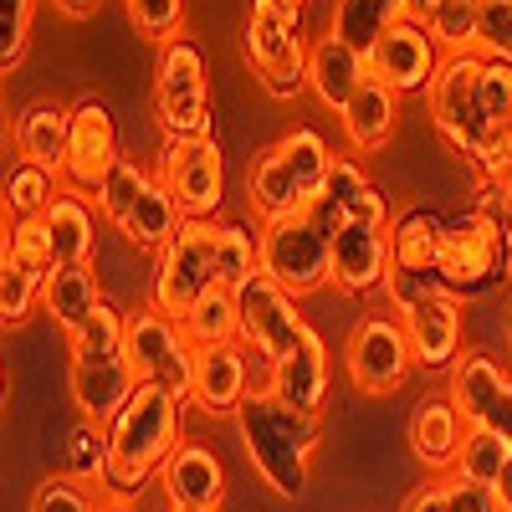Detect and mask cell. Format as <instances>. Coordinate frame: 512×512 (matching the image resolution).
Masks as SVG:
<instances>
[{
	"mask_svg": "<svg viewBox=\"0 0 512 512\" xmlns=\"http://www.w3.org/2000/svg\"><path fill=\"white\" fill-rule=\"evenodd\" d=\"M57 195H62V185H57L52 169L16 164L11 180H6V216H11V221H41V216L57 205Z\"/></svg>",
	"mask_w": 512,
	"mask_h": 512,
	"instance_id": "e575fe53",
	"label": "cell"
},
{
	"mask_svg": "<svg viewBox=\"0 0 512 512\" xmlns=\"http://www.w3.org/2000/svg\"><path fill=\"white\" fill-rule=\"evenodd\" d=\"M431 36H436V47H446V57L477 52L482 47V0H446Z\"/></svg>",
	"mask_w": 512,
	"mask_h": 512,
	"instance_id": "f35d334b",
	"label": "cell"
},
{
	"mask_svg": "<svg viewBox=\"0 0 512 512\" xmlns=\"http://www.w3.org/2000/svg\"><path fill=\"white\" fill-rule=\"evenodd\" d=\"M267 390L292 405V410H303V415H318L323 400H328V349H323V338L308 328L303 333V344H297L287 359L272 364V384Z\"/></svg>",
	"mask_w": 512,
	"mask_h": 512,
	"instance_id": "ffe728a7",
	"label": "cell"
},
{
	"mask_svg": "<svg viewBox=\"0 0 512 512\" xmlns=\"http://www.w3.org/2000/svg\"><path fill=\"white\" fill-rule=\"evenodd\" d=\"M502 313H507V344H512V292H507V308Z\"/></svg>",
	"mask_w": 512,
	"mask_h": 512,
	"instance_id": "6f0895ef",
	"label": "cell"
},
{
	"mask_svg": "<svg viewBox=\"0 0 512 512\" xmlns=\"http://www.w3.org/2000/svg\"><path fill=\"white\" fill-rule=\"evenodd\" d=\"M154 180L144 175V169L134 164V159H123L113 175H108V185H103V195H98V205H103V216L113 221V226H123L128 216H134V205H139V195L149 190Z\"/></svg>",
	"mask_w": 512,
	"mask_h": 512,
	"instance_id": "60d3db41",
	"label": "cell"
},
{
	"mask_svg": "<svg viewBox=\"0 0 512 512\" xmlns=\"http://www.w3.org/2000/svg\"><path fill=\"white\" fill-rule=\"evenodd\" d=\"M405 338H410V354L420 369H451L461 359V303L451 292L425 297L415 313L400 318Z\"/></svg>",
	"mask_w": 512,
	"mask_h": 512,
	"instance_id": "ac0fdd59",
	"label": "cell"
},
{
	"mask_svg": "<svg viewBox=\"0 0 512 512\" xmlns=\"http://www.w3.org/2000/svg\"><path fill=\"white\" fill-rule=\"evenodd\" d=\"M400 512H446V487H415Z\"/></svg>",
	"mask_w": 512,
	"mask_h": 512,
	"instance_id": "f907efd6",
	"label": "cell"
},
{
	"mask_svg": "<svg viewBox=\"0 0 512 512\" xmlns=\"http://www.w3.org/2000/svg\"><path fill=\"white\" fill-rule=\"evenodd\" d=\"M47 236L57 251V267H93V210L82 195H57L47 210Z\"/></svg>",
	"mask_w": 512,
	"mask_h": 512,
	"instance_id": "83f0119b",
	"label": "cell"
},
{
	"mask_svg": "<svg viewBox=\"0 0 512 512\" xmlns=\"http://www.w3.org/2000/svg\"><path fill=\"white\" fill-rule=\"evenodd\" d=\"M466 431L472 425L461 420V410L451 400H425L410 420V451L425 461V466H436V472H446V466L461 461V446H466Z\"/></svg>",
	"mask_w": 512,
	"mask_h": 512,
	"instance_id": "603a6c76",
	"label": "cell"
},
{
	"mask_svg": "<svg viewBox=\"0 0 512 512\" xmlns=\"http://www.w3.org/2000/svg\"><path fill=\"white\" fill-rule=\"evenodd\" d=\"M128 21L144 41H180V26H185V0H128Z\"/></svg>",
	"mask_w": 512,
	"mask_h": 512,
	"instance_id": "ab89813d",
	"label": "cell"
},
{
	"mask_svg": "<svg viewBox=\"0 0 512 512\" xmlns=\"http://www.w3.org/2000/svg\"><path fill=\"white\" fill-rule=\"evenodd\" d=\"M446 512H502L497 492L492 487H477V482H446Z\"/></svg>",
	"mask_w": 512,
	"mask_h": 512,
	"instance_id": "681fc988",
	"label": "cell"
},
{
	"mask_svg": "<svg viewBox=\"0 0 512 512\" xmlns=\"http://www.w3.org/2000/svg\"><path fill=\"white\" fill-rule=\"evenodd\" d=\"M31 11H36V0H0V67H6V72L26 57Z\"/></svg>",
	"mask_w": 512,
	"mask_h": 512,
	"instance_id": "7bdbcfd3",
	"label": "cell"
},
{
	"mask_svg": "<svg viewBox=\"0 0 512 512\" xmlns=\"http://www.w3.org/2000/svg\"><path fill=\"white\" fill-rule=\"evenodd\" d=\"M364 82H369L364 52H354L349 41H338V36L328 31L318 47H313V57H308V88L318 93V103L333 108V113H344Z\"/></svg>",
	"mask_w": 512,
	"mask_h": 512,
	"instance_id": "44dd1931",
	"label": "cell"
},
{
	"mask_svg": "<svg viewBox=\"0 0 512 512\" xmlns=\"http://www.w3.org/2000/svg\"><path fill=\"white\" fill-rule=\"evenodd\" d=\"M11 134H16L21 164H41V169H52V175H62V164H67V108L62 103L21 108Z\"/></svg>",
	"mask_w": 512,
	"mask_h": 512,
	"instance_id": "d4e9b609",
	"label": "cell"
},
{
	"mask_svg": "<svg viewBox=\"0 0 512 512\" xmlns=\"http://www.w3.org/2000/svg\"><path fill=\"white\" fill-rule=\"evenodd\" d=\"M497 502H502V512H512V466H507V477H502V487H497Z\"/></svg>",
	"mask_w": 512,
	"mask_h": 512,
	"instance_id": "db71d44e",
	"label": "cell"
},
{
	"mask_svg": "<svg viewBox=\"0 0 512 512\" xmlns=\"http://www.w3.org/2000/svg\"><path fill=\"white\" fill-rule=\"evenodd\" d=\"M333 282L344 292H354V297L390 282V231L364 226V221L338 226V236H333Z\"/></svg>",
	"mask_w": 512,
	"mask_h": 512,
	"instance_id": "e0dca14e",
	"label": "cell"
},
{
	"mask_svg": "<svg viewBox=\"0 0 512 512\" xmlns=\"http://www.w3.org/2000/svg\"><path fill=\"white\" fill-rule=\"evenodd\" d=\"M507 272V251H502V221L492 210H461L441 231V262H436V282L451 297H477L492 292Z\"/></svg>",
	"mask_w": 512,
	"mask_h": 512,
	"instance_id": "277c9868",
	"label": "cell"
},
{
	"mask_svg": "<svg viewBox=\"0 0 512 512\" xmlns=\"http://www.w3.org/2000/svg\"><path fill=\"white\" fill-rule=\"evenodd\" d=\"M180 333L190 349H226L241 338V303L231 287H210L200 303L180 318Z\"/></svg>",
	"mask_w": 512,
	"mask_h": 512,
	"instance_id": "4316f807",
	"label": "cell"
},
{
	"mask_svg": "<svg viewBox=\"0 0 512 512\" xmlns=\"http://www.w3.org/2000/svg\"><path fill=\"white\" fill-rule=\"evenodd\" d=\"M123 164L118 154V128L103 98H77L67 108V164L62 180L72 185V195H103L108 175Z\"/></svg>",
	"mask_w": 512,
	"mask_h": 512,
	"instance_id": "30bf717a",
	"label": "cell"
},
{
	"mask_svg": "<svg viewBox=\"0 0 512 512\" xmlns=\"http://www.w3.org/2000/svg\"><path fill=\"white\" fill-rule=\"evenodd\" d=\"M308 47H303V11L282 0H251L246 16V62L272 98H297L308 88Z\"/></svg>",
	"mask_w": 512,
	"mask_h": 512,
	"instance_id": "3957f363",
	"label": "cell"
},
{
	"mask_svg": "<svg viewBox=\"0 0 512 512\" xmlns=\"http://www.w3.org/2000/svg\"><path fill=\"white\" fill-rule=\"evenodd\" d=\"M108 461H113V441H108V425L98 420H77L67 441H62V477L72 482H108Z\"/></svg>",
	"mask_w": 512,
	"mask_h": 512,
	"instance_id": "1f68e13d",
	"label": "cell"
},
{
	"mask_svg": "<svg viewBox=\"0 0 512 512\" xmlns=\"http://www.w3.org/2000/svg\"><path fill=\"white\" fill-rule=\"evenodd\" d=\"M461 482H477V487H502L507 466H512V441L497 436V431H466V446H461Z\"/></svg>",
	"mask_w": 512,
	"mask_h": 512,
	"instance_id": "d590c367",
	"label": "cell"
},
{
	"mask_svg": "<svg viewBox=\"0 0 512 512\" xmlns=\"http://www.w3.org/2000/svg\"><path fill=\"white\" fill-rule=\"evenodd\" d=\"M139 390V374L123 354L118 359H72V400L82 410V420L108 425Z\"/></svg>",
	"mask_w": 512,
	"mask_h": 512,
	"instance_id": "d6986e66",
	"label": "cell"
},
{
	"mask_svg": "<svg viewBox=\"0 0 512 512\" xmlns=\"http://www.w3.org/2000/svg\"><path fill=\"white\" fill-rule=\"evenodd\" d=\"M108 441H113L108 487L118 497L139 492L154 472H164V461L185 446L180 441V400L164 395L154 379H139L134 400L108 420Z\"/></svg>",
	"mask_w": 512,
	"mask_h": 512,
	"instance_id": "7a4b0ae2",
	"label": "cell"
},
{
	"mask_svg": "<svg viewBox=\"0 0 512 512\" xmlns=\"http://www.w3.org/2000/svg\"><path fill=\"white\" fill-rule=\"evenodd\" d=\"M123 6H128V0H123Z\"/></svg>",
	"mask_w": 512,
	"mask_h": 512,
	"instance_id": "94428289",
	"label": "cell"
},
{
	"mask_svg": "<svg viewBox=\"0 0 512 512\" xmlns=\"http://www.w3.org/2000/svg\"><path fill=\"white\" fill-rule=\"evenodd\" d=\"M41 292H47V282H36L31 272H16V267H0V318H6L11 328L31 318V308L41 303Z\"/></svg>",
	"mask_w": 512,
	"mask_h": 512,
	"instance_id": "b9f144b4",
	"label": "cell"
},
{
	"mask_svg": "<svg viewBox=\"0 0 512 512\" xmlns=\"http://www.w3.org/2000/svg\"><path fill=\"white\" fill-rule=\"evenodd\" d=\"M52 6H57L62 16H72V21H88V16L98 11V0H52Z\"/></svg>",
	"mask_w": 512,
	"mask_h": 512,
	"instance_id": "f5cc1de1",
	"label": "cell"
},
{
	"mask_svg": "<svg viewBox=\"0 0 512 512\" xmlns=\"http://www.w3.org/2000/svg\"><path fill=\"white\" fill-rule=\"evenodd\" d=\"M446 400L461 410V420L472 431H497L512 441V379L502 374L492 354H461L451 364Z\"/></svg>",
	"mask_w": 512,
	"mask_h": 512,
	"instance_id": "4fadbf2b",
	"label": "cell"
},
{
	"mask_svg": "<svg viewBox=\"0 0 512 512\" xmlns=\"http://www.w3.org/2000/svg\"><path fill=\"white\" fill-rule=\"evenodd\" d=\"M98 512H128V507H123V502H108V507H98Z\"/></svg>",
	"mask_w": 512,
	"mask_h": 512,
	"instance_id": "680465c9",
	"label": "cell"
},
{
	"mask_svg": "<svg viewBox=\"0 0 512 512\" xmlns=\"http://www.w3.org/2000/svg\"><path fill=\"white\" fill-rule=\"evenodd\" d=\"M134 246H149V251H164V241L180 231V210H175V200H169V190L154 180L144 195H139V205H134V216H128L123 226H118Z\"/></svg>",
	"mask_w": 512,
	"mask_h": 512,
	"instance_id": "d6a6232c",
	"label": "cell"
},
{
	"mask_svg": "<svg viewBox=\"0 0 512 512\" xmlns=\"http://www.w3.org/2000/svg\"><path fill=\"white\" fill-rule=\"evenodd\" d=\"M0 267H16V272H31L36 282H52L57 277V251H52L47 221H11Z\"/></svg>",
	"mask_w": 512,
	"mask_h": 512,
	"instance_id": "836d02e7",
	"label": "cell"
},
{
	"mask_svg": "<svg viewBox=\"0 0 512 512\" xmlns=\"http://www.w3.org/2000/svg\"><path fill=\"white\" fill-rule=\"evenodd\" d=\"M482 118L492 128L512 118V62L487 57V72H482Z\"/></svg>",
	"mask_w": 512,
	"mask_h": 512,
	"instance_id": "bcb514c9",
	"label": "cell"
},
{
	"mask_svg": "<svg viewBox=\"0 0 512 512\" xmlns=\"http://www.w3.org/2000/svg\"><path fill=\"white\" fill-rule=\"evenodd\" d=\"M41 303H47V313L57 318V328L72 338L82 323L93 318V308L103 303L93 267H57V277L47 282V292H41Z\"/></svg>",
	"mask_w": 512,
	"mask_h": 512,
	"instance_id": "f546056e",
	"label": "cell"
},
{
	"mask_svg": "<svg viewBox=\"0 0 512 512\" xmlns=\"http://www.w3.org/2000/svg\"><path fill=\"white\" fill-rule=\"evenodd\" d=\"M216 221H180V231L164 241L159 251V267H154V308L164 318H185L200 297L216 282Z\"/></svg>",
	"mask_w": 512,
	"mask_h": 512,
	"instance_id": "8992f818",
	"label": "cell"
},
{
	"mask_svg": "<svg viewBox=\"0 0 512 512\" xmlns=\"http://www.w3.org/2000/svg\"><path fill=\"white\" fill-rule=\"evenodd\" d=\"M154 118L164 128V144L210 139V88H205V57L195 41H169L154 67Z\"/></svg>",
	"mask_w": 512,
	"mask_h": 512,
	"instance_id": "5b68a950",
	"label": "cell"
},
{
	"mask_svg": "<svg viewBox=\"0 0 512 512\" xmlns=\"http://www.w3.org/2000/svg\"><path fill=\"white\" fill-rule=\"evenodd\" d=\"M128 344V313H118L113 303H98L93 318L72 333V359H118Z\"/></svg>",
	"mask_w": 512,
	"mask_h": 512,
	"instance_id": "74e56055",
	"label": "cell"
},
{
	"mask_svg": "<svg viewBox=\"0 0 512 512\" xmlns=\"http://www.w3.org/2000/svg\"><path fill=\"white\" fill-rule=\"evenodd\" d=\"M159 185L175 200L180 221H210L226 195V159L216 139H185L164 144L159 154Z\"/></svg>",
	"mask_w": 512,
	"mask_h": 512,
	"instance_id": "9c48e42d",
	"label": "cell"
},
{
	"mask_svg": "<svg viewBox=\"0 0 512 512\" xmlns=\"http://www.w3.org/2000/svg\"><path fill=\"white\" fill-rule=\"evenodd\" d=\"M441 6H446V0H405V21L420 26V31H431L436 16H441Z\"/></svg>",
	"mask_w": 512,
	"mask_h": 512,
	"instance_id": "816d5d0a",
	"label": "cell"
},
{
	"mask_svg": "<svg viewBox=\"0 0 512 512\" xmlns=\"http://www.w3.org/2000/svg\"><path fill=\"white\" fill-rule=\"evenodd\" d=\"M482 52L512 62V0H482Z\"/></svg>",
	"mask_w": 512,
	"mask_h": 512,
	"instance_id": "7dc6e473",
	"label": "cell"
},
{
	"mask_svg": "<svg viewBox=\"0 0 512 512\" xmlns=\"http://www.w3.org/2000/svg\"><path fill=\"white\" fill-rule=\"evenodd\" d=\"M180 344H185L180 323H175V318H164L159 308H144V313L128 318V344H123V359L134 364V374H139V379H149L169 354L180 349Z\"/></svg>",
	"mask_w": 512,
	"mask_h": 512,
	"instance_id": "f1b7e54d",
	"label": "cell"
},
{
	"mask_svg": "<svg viewBox=\"0 0 512 512\" xmlns=\"http://www.w3.org/2000/svg\"><path fill=\"white\" fill-rule=\"evenodd\" d=\"M246 359L236 344L226 349H195V405L205 415H236L246 405Z\"/></svg>",
	"mask_w": 512,
	"mask_h": 512,
	"instance_id": "7402d4cb",
	"label": "cell"
},
{
	"mask_svg": "<svg viewBox=\"0 0 512 512\" xmlns=\"http://www.w3.org/2000/svg\"><path fill=\"white\" fill-rule=\"evenodd\" d=\"M441 231L446 221L431 210H405L390 226V272H415V277H436L441 262Z\"/></svg>",
	"mask_w": 512,
	"mask_h": 512,
	"instance_id": "484cf974",
	"label": "cell"
},
{
	"mask_svg": "<svg viewBox=\"0 0 512 512\" xmlns=\"http://www.w3.org/2000/svg\"><path fill=\"white\" fill-rule=\"evenodd\" d=\"M175 512H180V507H175Z\"/></svg>",
	"mask_w": 512,
	"mask_h": 512,
	"instance_id": "6125c7cd",
	"label": "cell"
},
{
	"mask_svg": "<svg viewBox=\"0 0 512 512\" xmlns=\"http://www.w3.org/2000/svg\"><path fill=\"white\" fill-rule=\"evenodd\" d=\"M472 164L482 169V185H492V190H502V185L512 180V118L492 128L487 144H482V154H477Z\"/></svg>",
	"mask_w": 512,
	"mask_h": 512,
	"instance_id": "f6af8a7d",
	"label": "cell"
},
{
	"mask_svg": "<svg viewBox=\"0 0 512 512\" xmlns=\"http://www.w3.org/2000/svg\"><path fill=\"white\" fill-rule=\"evenodd\" d=\"M405 21V0H338L333 6V36L349 41L354 52H374V41Z\"/></svg>",
	"mask_w": 512,
	"mask_h": 512,
	"instance_id": "4dcf8cb0",
	"label": "cell"
},
{
	"mask_svg": "<svg viewBox=\"0 0 512 512\" xmlns=\"http://www.w3.org/2000/svg\"><path fill=\"white\" fill-rule=\"evenodd\" d=\"M482 72H487V57L456 52L441 62V77L431 88V118L461 159H477L492 134V123L482 118Z\"/></svg>",
	"mask_w": 512,
	"mask_h": 512,
	"instance_id": "ba28073f",
	"label": "cell"
},
{
	"mask_svg": "<svg viewBox=\"0 0 512 512\" xmlns=\"http://www.w3.org/2000/svg\"><path fill=\"white\" fill-rule=\"evenodd\" d=\"M344 369L354 379L359 395H395L400 384L410 379L415 369V354H410V338H405V323L400 318H364L354 333H349V349H344Z\"/></svg>",
	"mask_w": 512,
	"mask_h": 512,
	"instance_id": "8fae6325",
	"label": "cell"
},
{
	"mask_svg": "<svg viewBox=\"0 0 512 512\" xmlns=\"http://www.w3.org/2000/svg\"><path fill=\"white\" fill-rule=\"evenodd\" d=\"M502 210H507V216H512V180L502 185Z\"/></svg>",
	"mask_w": 512,
	"mask_h": 512,
	"instance_id": "9f6ffc18",
	"label": "cell"
},
{
	"mask_svg": "<svg viewBox=\"0 0 512 512\" xmlns=\"http://www.w3.org/2000/svg\"><path fill=\"white\" fill-rule=\"evenodd\" d=\"M282 6H292V11H303V6H308V0H282Z\"/></svg>",
	"mask_w": 512,
	"mask_h": 512,
	"instance_id": "91938a15",
	"label": "cell"
},
{
	"mask_svg": "<svg viewBox=\"0 0 512 512\" xmlns=\"http://www.w3.org/2000/svg\"><path fill=\"white\" fill-rule=\"evenodd\" d=\"M236 303H241V344L256 349L267 364L287 359L297 344H303L308 323H303V313H297V297L282 292L272 277L256 272L251 282H241Z\"/></svg>",
	"mask_w": 512,
	"mask_h": 512,
	"instance_id": "7c38bea8",
	"label": "cell"
},
{
	"mask_svg": "<svg viewBox=\"0 0 512 512\" xmlns=\"http://www.w3.org/2000/svg\"><path fill=\"white\" fill-rule=\"evenodd\" d=\"M344 118V139L359 149V154H374V149H384L390 144V134H395V118H400V93H390L384 82H364V88L354 93V103L338 113Z\"/></svg>",
	"mask_w": 512,
	"mask_h": 512,
	"instance_id": "cb8c5ba5",
	"label": "cell"
},
{
	"mask_svg": "<svg viewBox=\"0 0 512 512\" xmlns=\"http://www.w3.org/2000/svg\"><path fill=\"white\" fill-rule=\"evenodd\" d=\"M256 272H262V236H251L246 226H221V236H216V282L221 287H241V282H251Z\"/></svg>",
	"mask_w": 512,
	"mask_h": 512,
	"instance_id": "8d00e7d4",
	"label": "cell"
},
{
	"mask_svg": "<svg viewBox=\"0 0 512 512\" xmlns=\"http://www.w3.org/2000/svg\"><path fill=\"white\" fill-rule=\"evenodd\" d=\"M149 379L159 384L164 395H175L180 405H185V400H195V349H190V344H180L175 354H169V359L149 374Z\"/></svg>",
	"mask_w": 512,
	"mask_h": 512,
	"instance_id": "c3c4849f",
	"label": "cell"
},
{
	"mask_svg": "<svg viewBox=\"0 0 512 512\" xmlns=\"http://www.w3.org/2000/svg\"><path fill=\"white\" fill-rule=\"evenodd\" d=\"M246 200L262 221H287V216H308L313 200H308V185H303V169H297L287 139L267 144L262 154L251 159L246 169Z\"/></svg>",
	"mask_w": 512,
	"mask_h": 512,
	"instance_id": "9a60e30c",
	"label": "cell"
},
{
	"mask_svg": "<svg viewBox=\"0 0 512 512\" xmlns=\"http://www.w3.org/2000/svg\"><path fill=\"white\" fill-rule=\"evenodd\" d=\"M236 431H241V446H246L251 466L262 472V482L277 497L297 502L308 492V461L318 451V415H303V410L282 405L272 390H256L236 410Z\"/></svg>",
	"mask_w": 512,
	"mask_h": 512,
	"instance_id": "6da1fadb",
	"label": "cell"
},
{
	"mask_svg": "<svg viewBox=\"0 0 512 512\" xmlns=\"http://www.w3.org/2000/svg\"><path fill=\"white\" fill-rule=\"evenodd\" d=\"M369 77L384 82L390 93H431L436 77H441V47L431 31H420L410 21H395L374 41V52L364 57Z\"/></svg>",
	"mask_w": 512,
	"mask_h": 512,
	"instance_id": "5bb4252c",
	"label": "cell"
},
{
	"mask_svg": "<svg viewBox=\"0 0 512 512\" xmlns=\"http://www.w3.org/2000/svg\"><path fill=\"white\" fill-rule=\"evenodd\" d=\"M262 277H272L282 292L308 297L333 282V236L318 226V216H287L267 221L262 231Z\"/></svg>",
	"mask_w": 512,
	"mask_h": 512,
	"instance_id": "52a82bcc",
	"label": "cell"
},
{
	"mask_svg": "<svg viewBox=\"0 0 512 512\" xmlns=\"http://www.w3.org/2000/svg\"><path fill=\"white\" fill-rule=\"evenodd\" d=\"M502 251H507V272H512V216H502Z\"/></svg>",
	"mask_w": 512,
	"mask_h": 512,
	"instance_id": "11a10c76",
	"label": "cell"
},
{
	"mask_svg": "<svg viewBox=\"0 0 512 512\" xmlns=\"http://www.w3.org/2000/svg\"><path fill=\"white\" fill-rule=\"evenodd\" d=\"M159 482H164L169 507H180V512H221V502H226V472H221L216 451L200 441H185L169 456Z\"/></svg>",
	"mask_w": 512,
	"mask_h": 512,
	"instance_id": "2e32d148",
	"label": "cell"
},
{
	"mask_svg": "<svg viewBox=\"0 0 512 512\" xmlns=\"http://www.w3.org/2000/svg\"><path fill=\"white\" fill-rule=\"evenodd\" d=\"M31 512H98V507H93V492L88 487L57 472V477H47V482L36 487Z\"/></svg>",
	"mask_w": 512,
	"mask_h": 512,
	"instance_id": "ee69618b",
	"label": "cell"
}]
</instances>
